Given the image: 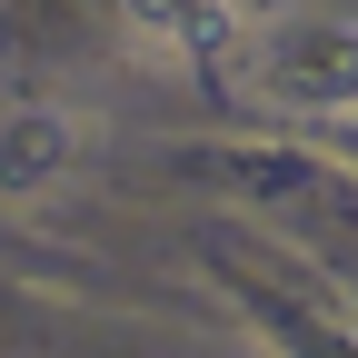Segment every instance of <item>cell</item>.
I'll return each instance as SVG.
<instances>
[{
	"label": "cell",
	"instance_id": "cell-1",
	"mask_svg": "<svg viewBox=\"0 0 358 358\" xmlns=\"http://www.w3.org/2000/svg\"><path fill=\"white\" fill-rule=\"evenodd\" d=\"M60 150H70V140H60V129H30V140H20V150H0V179H10V189H20V179H40V169H50Z\"/></svg>",
	"mask_w": 358,
	"mask_h": 358
}]
</instances>
